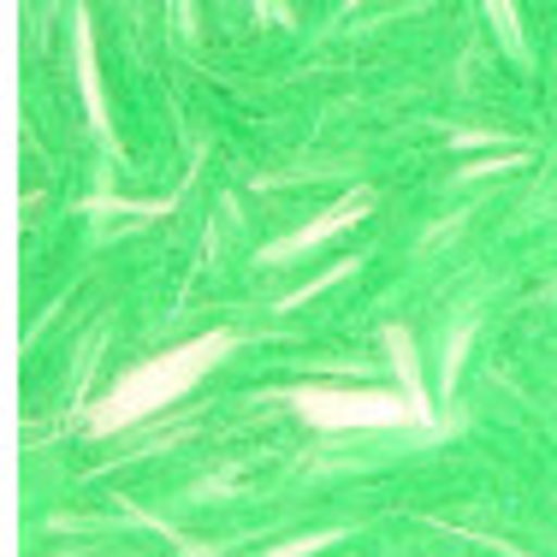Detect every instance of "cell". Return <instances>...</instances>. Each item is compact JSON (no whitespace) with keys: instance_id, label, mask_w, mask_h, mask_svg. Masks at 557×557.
I'll return each instance as SVG.
<instances>
[{"instance_id":"obj_1","label":"cell","mask_w":557,"mask_h":557,"mask_svg":"<svg viewBox=\"0 0 557 557\" xmlns=\"http://www.w3.org/2000/svg\"><path fill=\"white\" fill-rule=\"evenodd\" d=\"M225 350H232V338L214 333V338H196V344H184V350H166V356H154V362L131 368V374H119V386L101 397L96 416H89V433L131 428V421H143V416H154V409L178 404V397L202 380V368L214 362V356H225Z\"/></svg>"},{"instance_id":"obj_2","label":"cell","mask_w":557,"mask_h":557,"mask_svg":"<svg viewBox=\"0 0 557 557\" xmlns=\"http://www.w3.org/2000/svg\"><path fill=\"white\" fill-rule=\"evenodd\" d=\"M297 404L314 428H386L404 416V404L386 392H302Z\"/></svg>"}]
</instances>
